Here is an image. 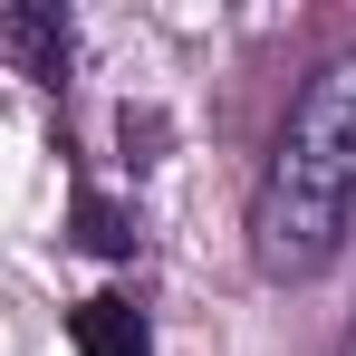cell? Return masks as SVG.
Listing matches in <instances>:
<instances>
[{"mask_svg": "<svg viewBox=\"0 0 356 356\" xmlns=\"http://www.w3.org/2000/svg\"><path fill=\"white\" fill-rule=\"evenodd\" d=\"M356 232V58L318 67L250 202L260 280H318Z\"/></svg>", "mask_w": 356, "mask_h": 356, "instance_id": "cell-1", "label": "cell"}, {"mask_svg": "<svg viewBox=\"0 0 356 356\" xmlns=\"http://www.w3.org/2000/svg\"><path fill=\"white\" fill-rule=\"evenodd\" d=\"M0 49L19 58V77L58 87V77H67V10H39V0H10V10H0Z\"/></svg>", "mask_w": 356, "mask_h": 356, "instance_id": "cell-2", "label": "cell"}, {"mask_svg": "<svg viewBox=\"0 0 356 356\" xmlns=\"http://www.w3.org/2000/svg\"><path fill=\"white\" fill-rule=\"evenodd\" d=\"M67 327H77V356H154L145 308H135V298H87Z\"/></svg>", "mask_w": 356, "mask_h": 356, "instance_id": "cell-3", "label": "cell"}, {"mask_svg": "<svg viewBox=\"0 0 356 356\" xmlns=\"http://www.w3.org/2000/svg\"><path fill=\"white\" fill-rule=\"evenodd\" d=\"M77 250L125 260V250H135V212H125V202H106V193H77Z\"/></svg>", "mask_w": 356, "mask_h": 356, "instance_id": "cell-4", "label": "cell"}]
</instances>
